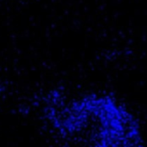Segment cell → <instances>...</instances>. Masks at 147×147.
Segmentation results:
<instances>
[{"instance_id":"1","label":"cell","mask_w":147,"mask_h":147,"mask_svg":"<svg viewBox=\"0 0 147 147\" xmlns=\"http://www.w3.org/2000/svg\"><path fill=\"white\" fill-rule=\"evenodd\" d=\"M82 122L93 147H145L131 113L109 97H88L81 102Z\"/></svg>"}]
</instances>
